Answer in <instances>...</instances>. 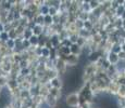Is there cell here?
I'll use <instances>...</instances> for the list:
<instances>
[{
	"instance_id": "cell-1",
	"label": "cell",
	"mask_w": 125,
	"mask_h": 108,
	"mask_svg": "<svg viewBox=\"0 0 125 108\" xmlns=\"http://www.w3.org/2000/svg\"><path fill=\"white\" fill-rule=\"evenodd\" d=\"M65 104H66V106L68 107H71V108L77 107L78 105H81L80 95H77L76 93H70L68 96H66Z\"/></svg>"
},
{
	"instance_id": "cell-2",
	"label": "cell",
	"mask_w": 125,
	"mask_h": 108,
	"mask_svg": "<svg viewBox=\"0 0 125 108\" xmlns=\"http://www.w3.org/2000/svg\"><path fill=\"white\" fill-rule=\"evenodd\" d=\"M107 59L110 62L111 65H116L120 62V58H119V56H117V54L113 53V52H108Z\"/></svg>"
},
{
	"instance_id": "cell-3",
	"label": "cell",
	"mask_w": 125,
	"mask_h": 108,
	"mask_svg": "<svg viewBox=\"0 0 125 108\" xmlns=\"http://www.w3.org/2000/svg\"><path fill=\"white\" fill-rule=\"evenodd\" d=\"M65 63L69 65V66H76V65L78 64V56H76V55H69L68 58H66Z\"/></svg>"
},
{
	"instance_id": "cell-4",
	"label": "cell",
	"mask_w": 125,
	"mask_h": 108,
	"mask_svg": "<svg viewBox=\"0 0 125 108\" xmlns=\"http://www.w3.org/2000/svg\"><path fill=\"white\" fill-rule=\"evenodd\" d=\"M70 49H71V53L73 54V55H76V56H77V55H80L82 53V51H83V49H82V48L77 44V43H74V44H72Z\"/></svg>"
},
{
	"instance_id": "cell-5",
	"label": "cell",
	"mask_w": 125,
	"mask_h": 108,
	"mask_svg": "<svg viewBox=\"0 0 125 108\" xmlns=\"http://www.w3.org/2000/svg\"><path fill=\"white\" fill-rule=\"evenodd\" d=\"M50 84H51V88H56V89H59V90H60L62 83H61V80H60V79L57 77V78L50 80Z\"/></svg>"
},
{
	"instance_id": "cell-6",
	"label": "cell",
	"mask_w": 125,
	"mask_h": 108,
	"mask_svg": "<svg viewBox=\"0 0 125 108\" xmlns=\"http://www.w3.org/2000/svg\"><path fill=\"white\" fill-rule=\"evenodd\" d=\"M121 51H122V45H121V43L117 42V43L112 44L111 51H110V52H113V53H115V54H119Z\"/></svg>"
},
{
	"instance_id": "cell-7",
	"label": "cell",
	"mask_w": 125,
	"mask_h": 108,
	"mask_svg": "<svg viewBox=\"0 0 125 108\" xmlns=\"http://www.w3.org/2000/svg\"><path fill=\"white\" fill-rule=\"evenodd\" d=\"M101 3H102V1H97V0H96V1H95V0H91V1H89L91 10H96V9L100 8V7H101Z\"/></svg>"
},
{
	"instance_id": "cell-8",
	"label": "cell",
	"mask_w": 125,
	"mask_h": 108,
	"mask_svg": "<svg viewBox=\"0 0 125 108\" xmlns=\"http://www.w3.org/2000/svg\"><path fill=\"white\" fill-rule=\"evenodd\" d=\"M124 12H125V8H124V6H120L119 8L115 10V17H120L121 18L122 17V15L124 14Z\"/></svg>"
},
{
	"instance_id": "cell-9",
	"label": "cell",
	"mask_w": 125,
	"mask_h": 108,
	"mask_svg": "<svg viewBox=\"0 0 125 108\" xmlns=\"http://www.w3.org/2000/svg\"><path fill=\"white\" fill-rule=\"evenodd\" d=\"M49 94L50 95H52V96H54L56 98H58L61 95V92H60V90L59 89H56V88H51L49 90Z\"/></svg>"
},
{
	"instance_id": "cell-10",
	"label": "cell",
	"mask_w": 125,
	"mask_h": 108,
	"mask_svg": "<svg viewBox=\"0 0 125 108\" xmlns=\"http://www.w3.org/2000/svg\"><path fill=\"white\" fill-rule=\"evenodd\" d=\"M30 42H31V44H32V47H35V48H37L38 45H39V38L37 37V36H33L32 38L30 39Z\"/></svg>"
},
{
	"instance_id": "cell-11",
	"label": "cell",
	"mask_w": 125,
	"mask_h": 108,
	"mask_svg": "<svg viewBox=\"0 0 125 108\" xmlns=\"http://www.w3.org/2000/svg\"><path fill=\"white\" fill-rule=\"evenodd\" d=\"M52 24H53V17H52L51 15L45 16V25H47L48 27H50Z\"/></svg>"
},
{
	"instance_id": "cell-12",
	"label": "cell",
	"mask_w": 125,
	"mask_h": 108,
	"mask_svg": "<svg viewBox=\"0 0 125 108\" xmlns=\"http://www.w3.org/2000/svg\"><path fill=\"white\" fill-rule=\"evenodd\" d=\"M9 39H10V37H9V33L4 32V33H1V40H2V41L8 42V40H9Z\"/></svg>"
},
{
	"instance_id": "cell-13",
	"label": "cell",
	"mask_w": 125,
	"mask_h": 108,
	"mask_svg": "<svg viewBox=\"0 0 125 108\" xmlns=\"http://www.w3.org/2000/svg\"><path fill=\"white\" fill-rule=\"evenodd\" d=\"M30 68H23V69H21V76L22 77H26V76H28L30 75Z\"/></svg>"
},
{
	"instance_id": "cell-14",
	"label": "cell",
	"mask_w": 125,
	"mask_h": 108,
	"mask_svg": "<svg viewBox=\"0 0 125 108\" xmlns=\"http://www.w3.org/2000/svg\"><path fill=\"white\" fill-rule=\"evenodd\" d=\"M117 56H119L120 61H125V52L124 51H121L119 54H117Z\"/></svg>"
},
{
	"instance_id": "cell-15",
	"label": "cell",
	"mask_w": 125,
	"mask_h": 108,
	"mask_svg": "<svg viewBox=\"0 0 125 108\" xmlns=\"http://www.w3.org/2000/svg\"><path fill=\"white\" fill-rule=\"evenodd\" d=\"M6 32V28H4V24L3 23H0V33Z\"/></svg>"
},
{
	"instance_id": "cell-16",
	"label": "cell",
	"mask_w": 125,
	"mask_h": 108,
	"mask_svg": "<svg viewBox=\"0 0 125 108\" xmlns=\"http://www.w3.org/2000/svg\"><path fill=\"white\" fill-rule=\"evenodd\" d=\"M122 20H125V12H124V14H123V15H122Z\"/></svg>"
},
{
	"instance_id": "cell-17",
	"label": "cell",
	"mask_w": 125,
	"mask_h": 108,
	"mask_svg": "<svg viewBox=\"0 0 125 108\" xmlns=\"http://www.w3.org/2000/svg\"><path fill=\"white\" fill-rule=\"evenodd\" d=\"M1 90H2V88H1V86H0V93H1Z\"/></svg>"
},
{
	"instance_id": "cell-18",
	"label": "cell",
	"mask_w": 125,
	"mask_h": 108,
	"mask_svg": "<svg viewBox=\"0 0 125 108\" xmlns=\"http://www.w3.org/2000/svg\"><path fill=\"white\" fill-rule=\"evenodd\" d=\"M123 6H124V8H125V1H124V4H123Z\"/></svg>"
}]
</instances>
